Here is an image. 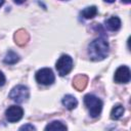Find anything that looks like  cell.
<instances>
[{
    "instance_id": "1",
    "label": "cell",
    "mask_w": 131,
    "mask_h": 131,
    "mask_svg": "<svg viewBox=\"0 0 131 131\" xmlns=\"http://www.w3.org/2000/svg\"><path fill=\"white\" fill-rule=\"evenodd\" d=\"M88 54L91 60L99 61L104 59L108 54V43L103 38L93 40L88 46Z\"/></svg>"
},
{
    "instance_id": "2",
    "label": "cell",
    "mask_w": 131,
    "mask_h": 131,
    "mask_svg": "<svg viewBox=\"0 0 131 131\" xmlns=\"http://www.w3.org/2000/svg\"><path fill=\"white\" fill-rule=\"evenodd\" d=\"M84 103L92 118H97L102 110V101L92 94H86L84 96Z\"/></svg>"
},
{
    "instance_id": "3",
    "label": "cell",
    "mask_w": 131,
    "mask_h": 131,
    "mask_svg": "<svg viewBox=\"0 0 131 131\" xmlns=\"http://www.w3.org/2000/svg\"><path fill=\"white\" fill-rule=\"evenodd\" d=\"M30 95L29 88L25 85H16L13 87L9 93V98H11L13 101L17 103H21L28 100Z\"/></svg>"
},
{
    "instance_id": "4",
    "label": "cell",
    "mask_w": 131,
    "mask_h": 131,
    "mask_svg": "<svg viewBox=\"0 0 131 131\" xmlns=\"http://www.w3.org/2000/svg\"><path fill=\"white\" fill-rule=\"evenodd\" d=\"M55 68H56V71H57L59 76L68 75L73 69V59H72V57L68 54H62L58 58V60L56 61Z\"/></svg>"
},
{
    "instance_id": "5",
    "label": "cell",
    "mask_w": 131,
    "mask_h": 131,
    "mask_svg": "<svg viewBox=\"0 0 131 131\" xmlns=\"http://www.w3.org/2000/svg\"><path fill=\"white\" fill-rule=\"evenodd\" d=\"M36 81L39 83V84H42V85H51L54 80H55V77H54V74L52 72L51 69L49 68H43L41 70H39L37 73H36Z\"/></svg>"
},
{
    "instance_id": "6",
    "label": "cell",
    "mask_w": 131,
    "mask_h": 131,
    "mask_svg": "<svg viewBox=\"0 0 131 131\" xmlns=\"http://www.w3.org/2000/svg\"><path fill=\"white\" fill-rule=\"evenodd\" d=\"M23 115H24V110L18 105H11L5 111L6 120L10 123L19 121L23 118Z\"/></svg>"
},
{
    "instance_id": "7",
    "label": "cell",
    "mask_w": 131,
    "mask_h": 131,
    "mask_svg": "<svg viewBox=\"0 0 131 131\" xmlns=\"http://www.w3.org/2000/svg\"><path fill=\"white\" fill-rule=\"evenodd\" d=\"M130 69L126 66H121L119 67L116 72H115V76L114 79L117 83H128L130 81Z\"/></svg>"
},
{
    "instance_id": "8",
    "label": "cell",
    "mask_w": 131,
    "mask_h": 131,
    "mask_svg": "<svg viewBox=\"0 0 131 131\" xmlns=\"http://www.w3.org/2000/svg\"><path fill=\"white\" fill-rule=\"evenodd\" d=\"M88 83V77L86 75H78L73 80V86L78 91H83Z\"/></svg>"
},
{
    "instance_id": "9",
    "label": "cell",
    "mask_w": 131,
    "mask_h": 131,
    "mask_svg": "<svg viewBox=\"0 0 131 131\" xmlns=\"http://www.w3.org/2000/svg\"><path fill=\"white\" fill-rule=\"evenodd\" d=\"M29 39H30V36H29V34H28V32H27L26 30L20 29V30H18V31L14 34V41H15V43H16L17 45H19V46L26 45V44L28 43Z\"/></svg>"
},
{
    "instance_id": "10",
    "label": "cell",
    "mask_w": 131,
    "mask_h": 131,
    "mask_svg": "<svg viewBox=\"0 0 131 131\" xmlns=\"http://www.w3.org/2000/svg\"><path fill=\"white\" fill-rule=\"evenodd\" d=\"M105 27L107 30L116 32L121 28V19L118 16H112L105 20Z\"/></svg>"
},
{
    "instance_id": "11",
    "label": "cell",
    "mask_w": 131,
    "mask_h": 131,
    "mask_svg": "<svg viewBox=\"0 0 131 131\" xmlns=\"http://www.w3.org/2000/svg\"><path fill=\"white\" fill-rule=\"evenodd\" d=\"M61 102H62V104H63L68 110H70V111L74 110V108L78 105V100L76 99L75 96H73V95H71V94H68V95L63 96Z\"/></svg>"
},
{
    "instance_id": "12",
    "label": "cell",
    "mask_w": 131,
    "mask_h": 131,
    "mask_svg": "<svg viewBox=\"0 0 131 131\" xmlns=\"http://www.w3.org/2000/svg\"><path fill=\"white\" fill-rule=\"evenodd\" d=\"M96 14H97V7L96 6H88L85 9H83L81 12V15L86 19L93 18Z\"/></svg>"
},
{
    "instance_id": "13",
    "label": "cell",
    "mask_w": 131,
    "mask_h": 131,
    "mask_svg": "<svg viewBox=\"0 0 131 131\" xmlns=\"http://www.w3.org/2000/svg\"><path fill=\"white\" fill-rule=\"evenodd\" d=\"M18 60H19L18 54H16V53H15L14 51H12V50H9V51L6 53V55H5L4 59H3V61H4L5 63H7V64H14V63H16Z\"/></svg>"
},
{
    "instance_id": "14",
    "label": "cell",
    "mask_w": 131,
    "mask_h": 131,
    "mask_svg": "<svg viewBox=\"0 0 131 131\" xmlns=\"http://www.w3.org/2000/svg\"><path fill=\"white\" fill-rule=\"evenodd\" d=\"M124 112H125L124 106L121 105V104H117V105H115V106L112 108L111 118H112L113 120H118V119H120V118L123 116Z\"/></svg>"
},
{
    "instance_id": "15",
    "label": "cell",
    "mask_w": 131,
    "mask_h": 131,
    "mask_svg": "<svg viewBox=\"0 0 131 131\" xmlns=\"http://www.w3.org/2000/svg\"><path fill=\"white\" fill-rule=\"evenodd\" d=\"M45 130H67V126L60 121H53L45 127Z\"/></svg>"
},
{
    "instance_id": "16",
    "label": "cell",
    "mask_w": 131,
    "mask_h": 131,
    "mask_svg": "<svg viewBox=\"0 0 131 131\" xmlns=\"http://www.w3.org/2000/svg\"><path fill=\"white\" fill-rule=\"evenodd\" d=\"M19 130H36V128L31 125V124H27V125H24L19 128Z\"/></svg>"
},
{
    "instance_id": "17",
    "label": "cell",
    "mask_w": 131,
    "mask_h": 131,
    "mask_svg": "<svg viewBox=\"0 0 131 131\" xmlns=\"http://www.w3.org/2000/svg\"><path fill=\"white\" fill-rule=\"evenodd\" d=\"M5 84V76L4 74L0 71V86H3Z\"/></svg>"
},
{
    "instance_id": "18",
    "label": "cell",
    "mask_w": 131,
    "mask_h": 131,
    "mask_svg": "<svg viewBox=\"0 0 131 131\" xmlns=\"http://www.w3.org/2000/svg\"><path fill=\"white\" fill-rule=\"evenodd\" d=\"M13 1H14L16 4H21V3H24L26 0H13Z\"/></svg>"
},
{
    "instance_id": "19",
    "label": "cell",
    "mask_w": 131,
    "mask_h": 131,
    "mask_svg": "<svg viewBox=\"0 0 131 131\" xmlns=\"http://www.w3.org/2000/svg\"><path fill=\"white\" fill-rule=\"evenodd\" d=\"M122 2H124V3H126V4H129V3L131 2V0H122Z\"/></svg>"
},
{
    "instance_id": "20",
    "label": "cell",
    "mask_w": 131,
    "mask_h": 131,
    "mask_svg": "<svg viewBox=\"0 0 131 131\" xmlns=\"http://www.w3.org/2000/svg\"><path fill=\"white\" fill-rule=\"evenodd\" d=\"M104 1H105V2H107V3H113L115 0H104Z\"/></svg>"
},
{
    "instance_id": "21",
    "label": "cell",
    "mask_w": 131,
    "mask_h": 131,
    "mask_svg": "<svg viewBox=\"0 0 131 131\" xmlns=\"http://www.w3.org/2000/svg\"><path fill=\"white\" fill-rule=\"evenodd\" d=\"M3 3H4V0H0V7L3 5Z\"/></svg>"
}]
</instances>
